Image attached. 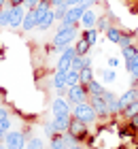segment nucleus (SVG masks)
Instances as JSON below:
<instances>
[{"instance_id": "412c9836", "label": "nucleus", "mask_w": 138, "mask_h": 149, "mask_svg": "<svg viewBox=\"0 0 138 149\" xmlns=\"http://www.w3.org/2000/svg\"><path fill=\"white\" fill-rule=\"evenodd\" d=\"M66 85H68V87L79 85V70H74V68L66 70Z\"/></svg>"}, {"instance_id": "72a5a7b5", "label": "nucleus", "mask_w": 138, "mask_h": 149, "mask_svg": "<svg viewBox=\"0 0 138 149\" xmlns=\"http://www.w3.org/2000/svg\"><path fill=\"white\" fill-rule=\"evenodd\" d=\"M102 79L104 81H115V72L113 70H102Z\"/></svg>"}, {"instance_id": "de8ad7c7", "label": "nucleus", "mask_w": 138, "mask_h": 149, "mask_svg": "<svg viewBox=\"0 0 138 149\" xmlns=\"http://www.w3.org/2000/svg\"><path fill=\"white\" fill-rule=\"evenodd\" d=\"M0 149H6V145H2V141H0Z\"/></svg>"}, {"instance_id": "2eb2a0df", "label": "nucleus", "mask_w": 138, "mask_h": 149, "mask_svg": "<svg viewBox=\"0 0 138 149\" xmlns=\"http://www.w3.org/2000/svg\"><path fill=\"white\" fill-rule=\"evenodd\" d=\"M53 126L58 132H68L70 126V115H62V117H53Z\"/></svg>"}, {"instance_id": "5701e85b", "label": "nucleus", "mask_w": 138, "mask_h": 149, "mask_svg": "<svg viewBox=\"0 0 138 149\" xmlns=\"http://www.w3.org/2000/svg\"><path fill=\"white\" fill-rule=\"evenodd\" d=\"M89 47H92V45H89V43H87V40H85V38H81V40H79V43H77V45H74V49H77V56H87V51H89Z\"/></svg>"}, {"instance_id": "c85d7f7f", "label": "nucleus", "mask_w": 138, "mask_h": 149, "mask_svg": "<svg viewBox=\"0 0 138 149\" xmlns=\"http://www.w3.org/2000/svg\"><path fill=\"white\" fill-rule=\"evenodd\" d=\"M136 113H138V100H134L132 104H128L126 109H123L121 115H126V117H132V115H136Z\"/></svg>"}, {"instance_id": "f3484780", "label": "nucleus", "mask_w": 138, "mask_h": 149, "mask_svg": "<svg viewBox=\"0 0 138 149\" xmlns=\"http://www.w3.org/2000/svg\"><path fill=\"white\" fill-rule=\"evenodd\" d=\"M53 87H58V90L68 87L66 85V72L64 70H55V74H53Z\"/></svg>"}, {"instance_id": "39448f33", "label": "nucleus", "mask_w": 138, "mask_h": 149, "mask_svg": "<svg viewBox=\"0 0 138 149\" xmlns=\"http://www.w3.org/2000/svg\"><path fill=\"white\" fill-rule=\"evenodd\" d=\"M4 145L6 149H26V134L19 130H9L4 136Z\"/></svg>"}, {"instance_id": "c03bdc74", "label": "nucleus", "mask_w": 138, "mask_h": 149, "mask_svg": "<svg viewBox=\"0 0 138 149\" xmlns=\"http://www.w3.org/2000/svg\"><path fill=\"white\" fill-rule=\"evenodd\" d=\"M66 149H81V147H79V145H74V143H72V145H68Z\"/></svg>"}, {"instance_id": "c756f323", "label": "nucleus", "mask_w": 138, "mask_h": 149, "mask_svg": "<svg viewBox=\"0 0 138 149\" xmlns=\"http://www.w3.org/2000/svg\"><path fill=\"white\" fill-rule=\"evenodd\" d=\"M106 36L113 40V43H119V36H121V30L119 28H108L106 30Z\"/></svg>"}, {"instance_id": "1a4fd4ad", "label": "nucleus", "mask_w": 138, "mask_h": 149, "mask_svg": "<svg viewBox=\"0 0 138 149\" xmlns=\"http://www.w3.org/2000/svg\"><path fill=\"white\" fill-rule=\"evenodd\" d=\"M24 17H26V11L21 9V4L19 6H11V22H9V26L11 28H19V26L24 24Z\"/></svg>"}, {"instance_id": "58836bf2", "label": "nucleus", "mask_w": 138, "mask_h": 149, "mask_svg": "<svg viewBox=\"0 0 138 149\" xmlns=\"http://www.w3.org/2000/svg\"><path fill=\"white\" fill-rule=\"evenodd\" d=\"M117 64H119V60H117V58H108V66H110V68H115Z\"/></svg>"}, {"instance_id": "f704fd0d", "label": "nucleus", "mask_w": 138, "mask_h": 149, "mask_svg": "<svg viewBox=\"0 0 138 149\" xmlns=\"http://www.w3.org/2000/svg\"><path fill=\"white\" fill-rule=\"evenodd\" d=\"M55 132H58V130H55L53 124H47V126H45V134H47V136H53Z\"/></svg>"}, {"instance_id": "f03ea898", "label": "nucleus", "mask_w": 138, "mask_h": 149, "mask_svg": "<svg viewBox=\"0 0 138 149\" xmlns=\"http://www.w3.org/2000/svg\"><path fill=\"white\" fill-rule=\"evenodd\" d=\"M72 117H77L81 121H85V124H94L96 117H98V113H96V109L92 104H89V100L87 102H81V104H74V111H72Z\"/></svg>"}, {"instance_id": "f8f14e48", "label": "nucleus", "mask_w": 138, "mask_h": 149, "mask_svg": "<svg viewBox=\"0 0 138 149\" xmlns=\"http://www.w3.org/2000/svg\"><path fill=\"white\" fill-rule=\"evenodd\" d=\"M24 30H34L38 26V15H36V9H30L26 13V17H24Z\"/></svg>"}, {"instance_id": "6ab92c4d", "label": "nucleus", "mask_w": 138, "mask_h": 149, "mask_svg": "<svg viewBox=\"0 0 138 149\" xmlns=\"http://www.w3.org/2000/svg\"><path fill=\"white\" fill-rule=\"evenodd\" d=\"M89 81H94V72H92V66H87V68H83V70H79V83H83V85H87Z\"/></svg>"}, {"instance_id": "9b49d317", "label": "nucleus", "mask_w": 138, "mask_h": 149, "mask_svg": "<svg viewBox=\"0 0 138 149\" xmlns=\"http://www.w3.org/2000/svg\"><path fill=\"white\" fill-rule=\"evenodd\" d=\"M62 115H70V107L64 98H55L53 100V117H62Z\"/></svg>"}, {"instance_id": "b1692460", "label": "nucleus", "mask_w": 138, "mask_h": 149, "mask_svg": "<svg viewBox=\"0 0 138 149\" xmlns=\"http://www.w3.org/2000/svg\"><path fill=\"white\" fill-rule=\"evenodd\" d=\"M83 38H85L89 45H96V40H98V30H96V28H87Z\"/></svg>"}, {"instance_id": "0eeeda50", "label": "nucleus", "mask_w": 138, "mask_h": 149, "mask_svg": "<svg viewBox=\"0 0 138 149\" xmlns=\"http://www.w3.org/2000/svg\"><path fill=\"white\" fill-rule=\"evenodd\" d=\"M74 139L68 132H55L51 136V149H66L68 145H72Z\"/></svg>"}, {"instance_id": "2f4dec72", "label": "nucleus", "mask_w": 138, "mask_h": 149, "mask_svg": "<svg viewBox=\"0 0 138 149\" xmlns=\"http://www.w3.org/2000/svg\"><path fill=\"white\" fill-rule=\"evenodd\" d=\"M26 149H43V141L34 136V139H30V141L26 143Z\"/></svg>"}, {"instance_id": "dca6fc26", "label": "nucleus", "mask_w": 138, "mask_h": 149, "mask_svg": "<svg viewBox=\"0 0 138 149\" xmlns=\"http://www.w3.org/2000/svg\"><path fill=\"white\" fill-rule=\"evenodd\" d=\"M87 66H92V58L89 56H74V60H72L74 70H83V68H87Z\"/></svg>"}, {"instance_id": "7c9ffc66", "label": "nucleus", "mask_w": 138, "mask_h": 149, "mask_svg": "<svg viewBox=\"0 0 138 149\" xmlns=\"http://www.w3.org/2000/svg\"><path fill=\"white\" fill-rule=\"evenodd\" d=\"M123 49V47H128V45H132V34H128V32H121V36H119V43H117Z\"/></svg>"}, {"instance_id": "ea45409f", "label": "nucleus", "mask_w": 138, "mask_h": 149, "mask_svg": "<svg viewBox=\"0 0 138 149\" xmlns=\"http://www.w3.org/2000/svg\"><path fill=\"white\" fill-rule=\"evenodd\" d=\"M11 6H19V4H26V0H9Z\"/></svg>"}, {"instance_id": "49530a36", "label": "nucleus", "mask_w": 138, "mask_h": 149, "mask_svg": "<svg viewBox=\"0 0 138 149\" xmlns=\"http://www.w3.org/2000/svg\"><path fill=\"white\" fill-rule=\"evenodd\" d=\"M132 87H138V77H134V85Z\"/></svg>"}, {"instance_id": "20e7f679", "label": "nucleus", "mask_w": 138, "mask_h": 149, "mask_svg": "<svg viewBox=\"0 0 138 149\" xmlns=\"http://www.w3.org/2000/svg\"><path fill=\"white\" fill-rule=\"evenodd\" d=\"M68 134L74 141H85L87 139V124L77 117H70V126H68Z\"/></svg>"}, {"instance_id": "9d476101", "label": "nucleus", "mask_w": 138, "mask_h": 149, "mask_svg": "<svg viewBox=\"0 0 138 149\" xmlns=\"http://www.w3.org/2000/svg\"><path fill=\"white\" fill-rule=\"evenodd\" d=\"M89 104L96 109L98 115H106L108 113V104H106L104 96H89Z\"/></svg>"}, {"instance_id": "79ce46f5", "label": "nucleus", "mask_w": 138, "mask_h": 149, "mask_svg": "<svg viewBox=\"0 0 138 149\" xmlns=\"http://www.w3.org/2000/svg\"><path fill=\"white\" fill-rule=\"evenodd\" d=\"M94 2H96V0H81L79 4H83V6H87V4H94Z\"/></svg>"}, {"instance_id": "4be33fe9", "label": "nucleus", "mask_w": 138, "mask_h": 149, "mask_svg": "<svg viewBox=\"0 0 138 149\" xmlns=\"http://www.w3.org/2000/svg\"><path fill=\"white\" fill-rule=\"evenodd\" d=\"M9 22H11V6H2L0 9V26H9Z\"/></svg>"}, {"instance_id": "473e14b6", "label": "nucleus", "mask_w": 138, "mask_h": 149, "mask_svg": "<svg viewBox=\"0 0 138 149\" xmlns=\"http://www.w3.org/2000/svg\"><path fill=\"white\" fill-rule=\"evenodd\" d=\"M108 28H110V26H108V19L102 17L100 22H98V28H96V30H102V32H104V30H108Z\"/></svg>"}, {"instance_id": "e433bc0d", "label": "nucleus", "mask_w": 138, "mask_h": 149, "mask_svg": "<svg viewBox=\"0 0 138 149\" xmlns=\"http://www.w3.org/2000/svg\"><path fill=\"white\" fill-rule=\"evenodd\" d=\"M102 96H104V100H106V102H110V100H115V98H117V96H115L113 92H104V94H102Z\"/></svg>"}, {"instance_id": "cd10ccee", "label": "nucleus", "mask_w": 138, "mask_h": 149, "mask_svg": "<svg viewBox=\"0 0 138 149\" xmlns=\"http://www.w3.org/2000/svg\"><path fill=\"white\" fill-rule=\"evenodd\" d=\"M136 53H138V47H136V45H128V47H123V58H126V62H128V60H132Z\"/></svg>"}, {"instance_id": "a18cd8bd", "label": "nucleus", "mask_w": 138, "mask_h": 149, "mask_svg": "<svg viewBox=\"0 0 138 149\" xmlns=\"http://www.w3.org/2000/svg\"><path fill=\"white\" fill-rule=\"evenodd\" d=\"M6 2H9V0H0V9H2V6H6Z\"/></svg>"}, {"instance_id": "4468645a", "label": "nucleus", "mask_w": 138, "mask_h": 149, "mask_svg": "<svg viewBox=\"0 0 138 149\" xmlns=\"http://www.w3.org/2000/svg\"><path fill=\"white\" fill-rule=\"evenodd\" d=\"M53 22H55V15H53V6H51V11H47L45 15L40 17V22H38L36 28H38V30H49Z\"/></svg>"}, {"instance_id": "393cba45", "label": "nucleus", "mask_w": 138, "mask_h": 149, "mask_svg": "<svg viewBox=\"0 0 138 149\" xmlns=\"http://www.w3.org/2000/svg\"><path fill=\"white\" fill-rule=\"evenodd\" d=\"M128 70L132 77H138V53L132 58V60H128Z\"/></svg>"}, {"instance_id": "37998d69", "label": "nucleus", "mask_w": 138, "mask_h": 149, "mask_svg": "<svg viewBox=\"0 0 138 149\" xmlns=\"http://www.w3.org/2000/svg\"><path fill=\"white\" fill-rule=\"evenodd\" d=\"M2 117H6V111L2 109V107H0V119H2Z\"/></svg>"}, {"instance_id": "ddd939ff", "label": "nucleus", "mask_w": 138, "mask_h": 149, "mask_svg": "<svg viewBox=\"0 0 138 149\" xmlns=\"http://www.w3.org/2000/svg\"><path fill=\"white\" fill-rule=\"evenodd\" d=\"M134 100H138V96H136V87H130V90L123 94V96L119 98V107H121V113H123V109H126L128 104H132Z\"/></svg>"}, {"instance_id": "a211bd4d", "label": "nucleus", "mask_w": 138, "mask_h": 149, "mask_svg": "<svg viewBox=\"0 0 138 149\" xmlns=\"http://www.w3.org/2000/svg\"><path fill=\"white\" fill-rule=\"evenodd\" d=\"M81 24L85 26V28H94V24H96V15H94V11L85 9V13H83V17H81Z\"/></svg>"}, {"instance_id": "423d86ee", "label": "nucleus", "mask_w": 138, "mask_h": 149, "mask_svg": "<svg viewBox=\"0 0 138 149\" xmlns=\"http://www.w3.org/2000/svg\"><path fill=\"white\" fill-rule=\"evenodd\" d=\"M68 96H70V104H81V102H87V96H89V92H87V85H72V87H68Z\"/></svg>"}, {"instance_id": "bb28decb", "label": "nucleus", "mask_w": 138, "mask_h": 149, "mask_svg": "<svg viewBox=\"0 0 138 149\" xmlns=\"http://www.w3.org/2000/svg\"><path fill=\"white\" fill-rule=\"evenodd\" d=\"M11 130V119L9 117H2L0 119V141H2V136H6V132Z\"/></svg>"}, {"instance_id": "7ed1b4c3", "label": "nucleus", "mask_w": 138, "mask_h": 149, "mask_svg": "<svg viewBox=\"0 0 138 149\" xmlns=\"http://www.w3.org/2000/svg\"><path fill=\"white\" fill-rule=\"evenodd\" d=\"M74 28H64V30H58V34L53 36V45H55V51L58 53H64L68 49V45L72 43V38H74Z\"/></svg>"}, {"instance_id": "a19ab883", "label": "nucleus", "mask_w": 138, "mask_h": 149, "mask_svg": "<svg viewBox=\"0 0 138 149\" xmlns=\"http://www.w3.org/2000/svg\"><path fill=\"white\" fill-rule=\"evenodd\" d=\"M58 4H66V0H51V6H58Z\"/></svg>"}, {"instance_id": "a878e982", "label": "nucleus", "mask_w": 138, "mask_h": 149, "mask_svg": "<svg viewBox=\"0 0 138 149\" xmlns=\"http://www.w3.org/2000/svg\"><path fill=\"white\" fill-rule=\"evenodd\" d=\"M66 11H68V4H58V6H53V15H55V19H64L66 17Z\"/></svg>"}, {"instance_id": "4c0bfd02", "label": "nucleus", "mask_w": 138, "mask_h": 149, "mask_svg": "<svg viewBox=\"0 0 138 149\" xmlns=\"http://www.w3.org/2000/svg\"><path fill=\"white\" fill-rule=\"evenodd\" d=\"M40 2V0H26V4H28V9H34V6H36Z\"/></svg>"}, {"instance_id": "c9c22d12", "label": "nucleus", "mask_w": 138, "mask_h": 149, "mask_svg": "<svg viewBox=\"0 0 138 149\" xmlns=\"http://www.w3.org/2000/svg\"><path fill=\"white\" fill-rule=\"evenodd\" d=\"M130 126H132V130H138V113L130 117Z\"/></svg>"}, {"instance_id": "aec40b11", "label": "nucleus", "mask_w": 138, "mask_h": 149, "mask_svg": "<svg viewBox=\"0 0 138 149\" xmlns=\"http://www.w3.org/2000/svg\"><path fill=\"white\" fill-rule=\"evenodd\" d=\"M87 92H89V96H102V94H104V87H102L98 81H89L87 83Z\"/></svg>"}, {"instance_id": "6e6552de", "label": "nucleus", "mask_w": 138, "mask_h": 149, "mask_svg": "<svg viewBox=\"0 0 138 149\" xmlns=\"http://www.w3.org/2000/svg\"><path fill=\"white\" fill-rule=\"evenodd\" d=\"M74 56H77V49L74 47H68V49L62 53V58H60V62H58V70H70L72 68V60H74Z\"/></svg>"}, {"instance_id": "f257e3e1", "label": "nucleus", "mask_w": 138, "mask_h": 149, "mask_svg": "<svg viewBox=\"0 0 138 149\" xmlns=\"http://www.w3.org/2000/svg\"><path fill=\"white\" fill-rule=\"evenodd\" d=\"M87 6H83V4H74V6H68V11H66V17L62 19V24H60V28L58 30H64V28H74L79 22H81V17H83V13H85Z\"/></svg>"}, {"instance_id": "09e8293b", "label": "nucleus", "mask_w": 138, "mask_h": 149, "mask_svg": "<svg viewBox=\"0 0 138 149\" xmlns=\"http://www.w3.org/2000/svg\"><path fill=\"white\" fill-rule=\"evenodd\" d=\"M136 96H138V87H136Z\"/></svg>"}]
</instances>
